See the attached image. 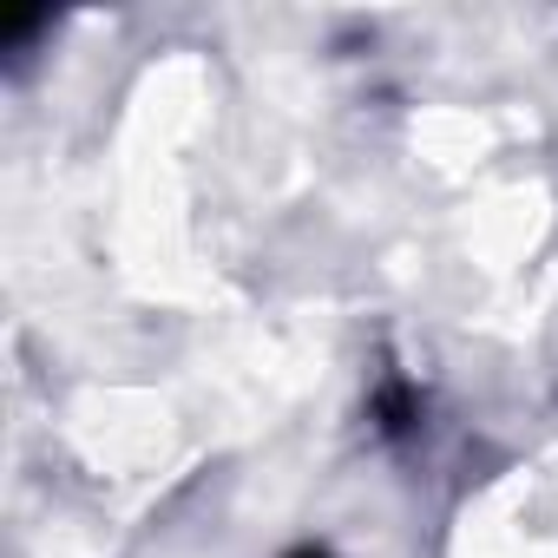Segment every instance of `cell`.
<instances>
[{"label": "cell", "mask_w": 558, "mask_h": 558, "mask_svg": "<svg viewBox=\"0 0 558 558\" xmlns=\"http://www.w3.org/2000/svg\"><path fill=\"white\" fill-rule=\"evenodd\" d=\"M296 558H323V551H296Z\"/></svg>", "instance_id": "cell-1"}]
</instances>
